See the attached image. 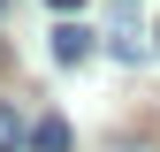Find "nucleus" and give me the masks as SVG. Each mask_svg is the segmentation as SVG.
Here are the masks:
<instances>
[{
	"label": "nucleus",
	"instance_id": "nucleus-2",
	"mask_svg": "<svg viewBox=\"0 0 160 152\" xmlns=\"http://www.w3.org/2000/svg\"><path fill=\"white\" fill-rule=\"evenodd\" d=\"M114 53H122V61H137V53H145V38H137V23H130V8H114V38H107Z\"/></svg>",
	"mask_w": 160,
	"mask_h": 152
},
{
	"label": "nucleus",
	"instance_id": "nucleus-5",
	"mask_svg": "<svg viewBox=\"0 0 160 152\" xmlns=\"http://www.w3.org/2000/svg\"><path fill=\"white\" fill-rule=\"evenodd\" d=\"M46 8H61V15H76V8H84V0H46Z\"/></svg>",
	"mask_w": 160,
	"mask_h": 152
},
{
	"label": "nucleus",
	"instance_id": "nucleus-1",
	"mask_svg": "<svg viewBox=\"0 0 160 152\" xmlns=\"http://www.w3.org/2000/svg\"><path fill=\"white\" fill-rule=\"evenodd\" d=\"M53 61H61V69L92 61V31H84V23H61V31H53Z\"/></svg>",
	"mask_w": 160,
	"mask_h": 152
},
{
	"label": "nucleus",
	"instance_id": "nucleus-6",
	"mask_svg": "<svg viewBox=\"0 0 160 152\" xmlns=\"http://www.w3.org/2000/svg\"><path fill=\"white\" fill-rule=\"evenodd\" d=\"M15 152H31V145H15Z\"/></svg>",
	"mask_w": 160,
	"mask_h": 152
},
{
	"label": "nucleus",
	"instance_id": "nucleus-3",
	"mask_svg": "<svg viewBox=\"0 0 160 152\" xmlns=\"http://www.w3.org/2000/svg\"><path fill=\"white\" fill-rule=\"evenodd\" d=\"M31 152H69V122L61 114H46V122L31 129Z\"/></svg>",
	"mask_w": 160,
	"mask_h": 152
},
{
	"label": "nucleus",
	"instance_id": "nucleus-4",
	"mask_svg": "<svg viewBox=\"0 0 160 152\" xmlns=\"http://www.w3.org/2000/svg\"><path fill=\"white\" fill-rule=\"evenodd\" d=\"M15 145H23V114L0 99V152H15Z\"/></svg>",
	"mask_w": 160,
	"mask_h": 152
}]
</instances>
